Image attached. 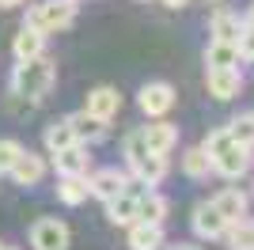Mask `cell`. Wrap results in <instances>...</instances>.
Listing matches in <instances>:
<instances>
[{
    "instance_id": "33",
    "label": "cell",
    "mask_w": 254,
    "mask_h": 250,
    "mask_svg": "<svg viewBox=\"0 0 254 250\" xmlns=\"http://www.w3.org/2000/svg\"><path fill=\"white\" fill-rule=\"evenodd\" d=\"M0 250H15V247H4V243H0Z\"/></svg>"
},
{
    "instance_id": "25",
    "label": "cell",
    "mask_w": 254,
    "mask_h": 250,
    "mask_svg": "<svg viewBox=\"0 0 254 250\" xmlns=\"http://www.w3.org/2000/svg\"><path fill=\"white\" fill-rule=\"evenodd\" d=\"M224 239H228V250H254V220L243 216L235 224H228Z\"/></svg>"
},
{
    "instance_id": "11",
    "label": "cell",
    "mask_w": 254,
    "mask_h": 250,
    "mask_svg": "<svg viewBox=\"0 0 254 250\" xmlns=\"http://www.w3.org/2000/svg\"><path fill=\"white\" fill-rule=\"evenodd\" d=\"M53 167H57V175H91V152L87 144H68L61 152H53Z\"/></svg>"
},
{
    "instance_id": "2",
    "label": "cell",
    "mask_w": 254,
    "mask_h": 250,
    "mask_svg": "<svg viewBox=\"0 0 254 250\" xmlns=\"http://www.w3.org/2000/svg\"><path fill=\"white\" fill-rule=\"evenodd\" d=\"M53 80H57L53 61L46 53H38V57H27V61L15 64V72H11V91L19 95V99H27V103H38V99L53 87Z\"/></svg>"
},
{
    "instance_id": "8",
    "label": "cell",
    "mask_w": 254,
    "mask_h": 250,
    "mask_svg": "<svg viewBox=\"0 0 254 250\" xmlns=\"http://www.w3.org/2000/svg\"><path fill=\"white\" fill-rule=\"evenodd\" d=\"M205 87H209L212 99L228 103L243 91V72L239 68H205Z\"/></svg>"
},
{
    "instance_id": "13",
    "label": "cell",
    "mask_w": 254,
    "mask_h": 250,
    "mask_svg": "<svg viewBox=\"0 0 254 250\" xmlns=\"http://www.w3.org/2000/svg\"><path fill=\"white\" fill-rule=\"evenodd\" d=\"M8 175L15 178V186H38V182L46 178V159L23 148L19 156H15V163H11V171H8Z\"/></svg>"
},
{
    "instance_id": "22",
    "label": "cell",
    "mask_w": 254,
    "mask_h": 250,
    "mask_svg": "<svg viewBox=\"0 0 254 250\" xmlns=\"http://www.w3.org/2000/svg\"><path fill=\"white\" fill-rule=\"evenodd\" d=\"M239 61H243V53L232 42H209V50H205V68H239Z\"/></svg>"
},
{
    "instance_id": "1",
    "label": "cell",
    "mask_w": 254,
    "mask_h": 250,
    "mask_svg": "<svg viewBox=\"0 0 254 250\" xmlns=\"http://www.w3.org/2000/svg\"><path fill=\"white\" fill-rule=\"evenodd\" d=\"M126 167H129V175L137 178V182H144V186H159L163 178H167L171 163L167 156H159V152H152L148 144H144V136H140V129H133V133L126 136Z\"/></svg>"
},
{
    "instance_id": "18",
    "label": "cell",
    "mask_w": 254,
    "mask_h": 250,
    "mask_svg": "<svg viewBox=\"0 0 254 250\" xmlns=\"http://www.w3.org/2000/svg\"><path fill=\"white\" fill-rule=\"evenodd\" d=\"M11 53H15V61H27V57L46 53V31L31 27V23H23L19 34H15V42H11Z\"/></svg>"
},
{
    "instance_id": "26",
    "label": "cell",
    "mask_w": 254,
    "mask_h": 250,
    "mask_svg": "<svg viewBox=\"0 0 254 250\" xmlns=\"http://www.w3.org/2000/svg\"><path fill=\"white\" fill-rule=\"evenodd\" d=\"M228 133H232L235 144H243V148H254V114H239L228 122Z\"/></svg>"
},
{
    "instance_id": "6",
    "label": "cell",
    "mask_w": 254,
    "mask_h": 250,
    "mask_svg": "<svg viewBox=\"0 0 254 250\" xmlns=\"http://www.w3.org/2000/svg\"><path fill=\"white\" fill-rule=\"evenodd\" d=\"M129 171H118V167H99V171H91L87 175V189H91V197L99 201H110L118 197V193H126L129 189Z\"/></svg>"
},
{
    "instance_id": "15",
    "label": "cell",
    "mask_w": 254,
    "mask_h": 250,
    "mask_svg": "<svg viewBox=\"0 0 254 250\" xmlns=\"http://www.w3.org/2000/svg\"><path fill=\"white\" fill-rule=\"evenodd\" d=\"M212 205H216V212H220L228 224H235V220L247 216V208H251V197H247L239 186H224L216 197H212Z\"/></svg>"
},
{
    "instance_id": "29",
    "label": "cell",
    "mask_w": 254,
    "mask_h": 250,
    "mask_svg": "<svg viewBox=\"0 0 254 250\" xmlns=\"http://www.w3.org/2000/svg\"><path fill=\"white\" fill-rule=\"evenodd\" d=\"M239 53H243V61H254V23H243V34H239Z\"/></svg>"
},
{
    "instance_id": "21",
    "label": "cell",
    "mask_w": 254,
    "mask_h": 250,
    "mask_svg": "<svg viewBox=\"0 0 254 250\" xmlns=\"http://www.w3.org/2000/svg\"><path fill=\"white\" fill-rule=\"evenodd\" d=\"M171 212V201L163 197V193H156V189H144L137 197V220H148V224H163Z\"/></svg>"
},
{
    "instance_id": "16",
    "label": "cell",
    "mask_w": 254,
    "mask_h": 250,
    "mask_svg": "<svg viewBox=\"0 0 254 250\" xmlns=\"http://www.w3.org/2000/svg\"><path fill=\"white\" fill-rule=\"evenodd\" d=\"M209 34H212V42H232V46H239L243 15H235V11H228V8H216L212 11V23H209Z\"/></svg>"
},
{
    "instance_id": "27",
    "label": "cell",
    "mask_w": 254,
    "mask_h": 250,
    "mask_svg": "<svg viewBox=\"0 0 254 250\" xmlns=\"http://www.w3.org/2000/svg\"><path fill=\"white\" fill-rule=\"evenodd\" d=\"M23 152V144L19 140H11V136H4L0 140V175H8L11 171V163H15V156Z\"/></svg>"
},
{
    "instance_id": "10",
    "label": "cell",
    "mask_w": 254,
    "mask_h": 250,
    "mask_svg": "<svg viewBox=\"0 0 254 250\" xmlns=\"http://www.w3.org/2000/svg\"><path fill=\"white\" fill-rule=\"evenodd\" d=\"M140 136H144V144L159 156H167L171 148L179 144V125H171L167 118H148V125H140Z\"/></svg>"
},
{
    "instance_id": "14",
    "label": "cell",
    "mask_w": 254,
    "mask_h": 250,
    "mask_svg": "<svg viewBox=\"0 0 254 250\" xmlns=\"http://www.w3.org/2000/svg\"><path fill=\"white\" fill-rule=\"evenodd\" d=\"M68 125H72V136H76V140L91 148V144H99V140L106 136V125H110V122L87 114V110H76V114H68Z\"/></svg>"
},
{
    "instance_id": "24",
    "label": "cell",
    "mask_w": 254,
    "mask_h": 250,
    "mask_svg": "<svg viewBox=\"0 0 254 250\" xmlns=\"http://www.w3.org/2000/svg\"><path fill=\"white\" fill-rule=\"evenodd\" d=\"M76 144V136H72V125H68V118H57V122L46 125V152H61V148Z\"/></svg>"
},
{
    "instance_id": "9",
    "label": "cell",
    "mask_w": 254,
    "mask_h": 250,
    "mask_svg": "<svg viewBox=\"0 0 254 250\" xmlns=\"http://www.w3.org/2000/svg\"><path fill=\"white\" fill-rule=\"evenodd\" d=\"M193 231H197V239H224V231H228V220L216 212L212 201H201V205H193V216H190Z\"/></svg>"
},
{
    "instance_id": "12",
    "label": "cell",
    "mask_w": 254,
    "mask_h": 250,
    "mask_svg": "<svg viewBox=\"0 0 254 250\" xmlns=\"http://www.w3.org/2000/svg\"><path fill=\"white\" fill-rule=\"evenodd\" d=\"M87 114L103 118V122H110V118L122 110V95H118V87H110V83H99V87H91L87 91Z\"/></svg>"
},
{
    "instance_id": "3",
    "label": "cell",
    "mask_w": 254,
    "mask_h": 250,
    "mask_svg": "<svg viewBox=\"0 0 254 250\" xmlns=\"http://www.w3.org/2000/svg\"><path fill=\"white\" fill-rule=\"evenodd\" d=\"M76 15H80V0H42L27 11V23L46 34H57V31H68Z\"/></svg>"
},
{
    "instance_id": "4",
    "label": "cell",
    "mask_w": 254,
    "mask_h": 250,
    "mask_svg": "<svg viewBox=\"0 0 254 250\" xmlns=\"http://www.w3.org/2000/svg\"><path fill=\"white\" fill-rule=\"evenodd\" d=\"M137 103L148 118H167L171 110H175V87H171L167 80H152L137 91Z\"/></svg>"
},
{
    "instance_id": "32",
    "label": "cell",
    "mask_w": 254,
    "mask_h": 250,
    "mask_svg": "<svg viewBox=\"0 0 254 250\" xmlns=\"http://www.w3.org/2000/svg\"><path fill=\"white\" fill-rule=\"evenodd\" d=\"M15 4H23V0H0V8H15Z\"/></svg>"
},
{
    "instance_id": "31",
    "label": "cell",
    "mask_w": 254,
    "mask_h": 250,
    "mask_svg": "<svg viewBox=\"0 0 254 250\" xmlns=\"http://www.w3.org/2000/svg\"><path fill=\"white\" fill-rule=\"evenodd\" d=\"M159 4H167V8H182V4H190V0H159Z\"/></svg>"
},
{
    "instance_id": "34",
    "label": "cell",
    "mask_w": 254,
    "mask_h": 250,
    "mask_svg": "<svg viewBox=\"0 0 254 250\" xmlns=\"http://www.w3.org/2000/svg\"><path fill=\"white\" fill-rule=\"evenodd\" d=\"M209 4H220V0H209Z\"/></svg>"
},
{
    "instance_id": "7",
    "label": "cell",
    "mask_w": 254,
    "mask_h": 250,
    "mask_svg": "<svg viewBox=\"0 0 254 250\" xmlns=\"http://www.w3.org/2000/svg\"><path fill=\"white\" fill-rule=\"evenodd\" d=\"M31 247L34 250H68V224L57 216H42L31 228Z\"/></svg>"
},
{
    "instance_id": "23",
    "label": "cell",
    "mask_w": 254,
    "mask_h": 250,
    "mask_svg": "<svg viewBox=\"0 0 254 250\" xmlns=\"http://www.w3.org/2000/svg\"><path fill=\"white\" fill-rule=\"evenodd\" d=\"M182 175L193 178V182H201V178L212 175V159H209V152H205L201 144H193V148L182 152Z\"/></svg>"
},
{
    "instance_id": "19",
    "label": "cell",
    "mask_w": 254,
    "mask_h": 250,
    "mask_svg": "<svg viewBox=\"0 0 254 250\" xmlns=\"http://www.w3.org/2000/svg\"><path fill=\"white\" fill-rule=\"evenodd\" d=\"M91 197V189H87V175H57V201L68 208L84 205Z\"/></svg>"
},
{
    "instance_id": "17",
    "label": "cell",
    "mask_w": 254,
    "mask_h": 250,
    "mask_svg": "<svg viewBox=\"0 0 254 250\" xmlns=\"http://www.w3.org/2000/svg\"><path fill=\"white\" fill-rule=\"evenodd\" d=\"M126 231H129V250H159L163 247V224L133 220Z\"/></svg>"
},
{
    "instance_id": "35",
    "label": "cell",
    "mask_w": 254,
    "mask_h": 250,
    "mask_svg": "<svg viewBox=\"0 0 254 250\" xmlns=\"http://www.w3.org/2000/svg\"><path fill=\"white\" fill-rule=\"evenodd\" d=\"M251 193H254V189H251Z\"/></svg>"
},
{
    "instance_id": "20",
    "label": "cell",
    "mask_w": 254,
    "mask_h": 250,
    "mask_svg": "<svg viewBox=\"0 0 254 250\" xmlns=\"http://www.w3.org/2000/svg\"><path fill=\"white\" fill-rule=\"evenodd\" d=\"M106 205V220L114 224V228H129L133 220H137V193H118V197H110V201H103Z\"/></svg>"
},
{
    "instance_id": "5",
    "label": "cell",
    "mask_w": 254,
    "mask_h": 250,
    "mask_svg": "<svg viewBox=\"0 0 254 250\" xmlns=\"http://www.w3.org/2000/svg\"><path fill=\"white\" fill-rule=\"evenodd\" d=\"M212 159V171L220 178H228V182H239V178L251 171V148H243V144H228V148H220L216 156H209Z\"/></svg>"
},
{
    "instance_id": "30",
    "label": "cell",
    "mask_w": 254,
    "mask_h": 250,
    "mask_svg": "<svg viewBox=\"0 0 254 250\" xmlns=\"http://www.w3.org/2000/svg\"><path fill=\"white\" fill-rule=\"evenodd\" d=\"M171 250H201V247H193V243H175Z\"/></svg>"
},
{
    "instance_id": "28",
    "label": "cell",
    "mask_w": 254,
    "mask_h": 250,
    "mask_svg": "<svg viewBox=\"0 0 254 250\" xmlns=\"http://www.w3.org/2000/svg\"><path fill=\"white\" fill-rule=\"evenodd\" d=\"M228 144H232V133H228V125H220V129H212V133H209V136L201 140V148L209 152V156H216V152H220V148H228Z\"/></svg>"
}]
</instances>
